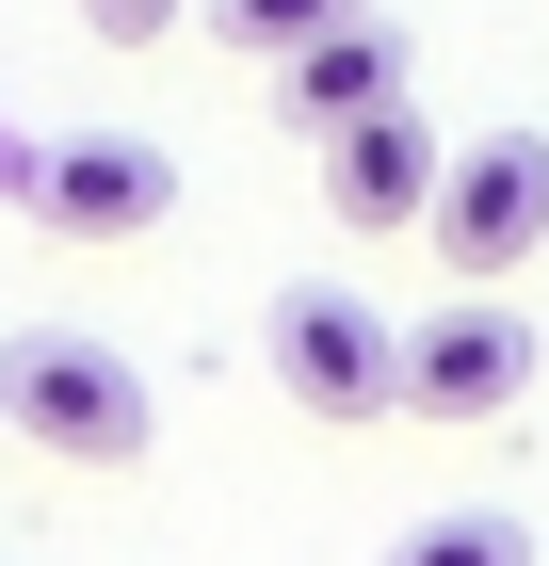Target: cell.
<instances>
[{
    "label": "cell",
    "instance_id": "6da1fadb",
    "mask_svg": "<svg viewBox=\"0 0 549 566\" xmlns=\"http://www.w3.org/2000/svg\"><path fill=\"white\" fill-rule=\"evenodd\" d=\"M0 437L17 453H49V470H146V437H162V405H146V373H129L114 340H17L0 356Z\"/></svg>",
    "mask_w": 549,
    "mask_h": 566
},
{
    "label": "cell",
    "instance_id": "7a4b0ae2",
    "mask_svg": "<svg viewBox=\"0 0 549 566\" xmlns=\"http://www.w3.org/2000/svg\"><path fill=\"white\" fill-rule=\"evenodd\" d=\"M275 389L307 405V421H388V405H404V324H388L372 292H275Z\"/></svg>",
    "mask_w": 549,
    "mask_h": 566
},
{
    "label": "cell",
    "instance_id": "3957f363",
    "mask_svg": "<svg viewBox=\"0 0 549 566\" xmlns=\"http://www.w3.org/2000/svg\"><path fill=\"white\" fill-rule=\"evenodd\" d=\"M534 260H549V130L453 146V178H436V275L502 292V275H534Z\"/></svg>",
    "mask_w": 549,
    "mask_h": 566
},
{
    "label": "cell",
    "instance_id": "277c9868",
    "mask_svg": "<svg viewBox=\"0 0 549 566\" xmlns=\"http://www.w3.org/2000/svg\"><path fill=\"white\" fill-rule=\"evenodd\" d=\"M178 211V146L146 130H49L33 146V227L49 243H146Z\"/></svg>",
    "mask_w": 549,
    "mask_h": 566
},
{
    "label": "cell",
    "instance_id": "5b68a950",
    "mask_svg": "<svg viewBox=\"0 0 549 566\" xmlns=\"http://www.w3.org/2000/svg\"><path fill=\"white\" fill-rule=\"evenodd\" d=\"M404 405L421 421H517L534 405V324L502 292H453L436 324H404Z\"/></svg>",
    "mask_w": 549,
    "mask_h": 566
},
{
    "label": "cell",
    "instance_id": "8992f818",
    "mask_svg": "<svg viewBox=\"0 0 549 566\" xmlns=\"http://www.w3.org/2000/svg\"><path fill=\"white\" fill-rule=\"evenodd\" d=\"M372 114H404V33L388 17H339L324 49L275 65V130L292 146H339V130H372Z\"/></svg>",
    "mask_w": 549,
    "mask_h": 566
},
{
    "label": "cell",
    "instance_id": "52a82bcc",
    "mask_svg": "<svg viewBox=\"0 0 549 566\" xmlns=\"http://www.w3.org/2000/svg\"><path fill=\"white\" fill-rule=\"evenodd\" d=\"M436 178H453V163H436L421 114H372V130L324 146V211L339 227H436Z\"/></svg>",
    "mask_w": 549,
    "mask_h": 566
},
{
    "label": "cell",
    "instance_id": "ba28073f",
    "mask_svg": "<svg viewBox=\"0 0 549 566\" xmlns=\"http://www.w3.org/2000/svg\"><path fill=\"white\" fill-rule=\"evenodd\" d=\"M388 566H534V518L517 502H436L421 534H388Z\"/></svg>",
    "mask_w": 549,
    "mask_h": 566
},
{
    "label": "cell",
    "instance_id": "9c48e42d",
    "mask_svg": "<svg viewBox=\"0 0 549 566\" xmlns=\"http://www.w3.org/2000/svg\"><path fill=\"white\" fill-rule=\"evenodd\" d=\"M211 17V49H243V65H292V49H324L339 17H372V0H194Z\"/></svg>",
    "mask_w": 549,
    "mask_h": 566
},
{
    "label": "cell",
    "instance_id": "30bf717a",
    "mask_svg": "<svg viewBox=\"0 0 549 566\" xmlns=\"http://www.w3.org/2000/svg\"><path fill=\"white\" fill-rule=\"evenodd\" d=\"M82 33H97V49H162L178 0H82Z\"/></svg>",
    "mask_w": 549,
    "mask_h": 566
}]
</instances>
